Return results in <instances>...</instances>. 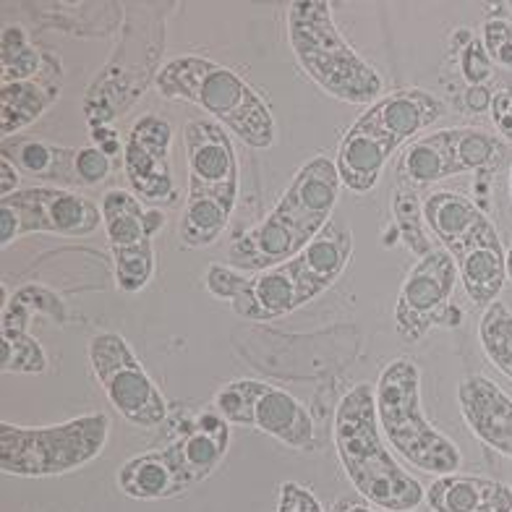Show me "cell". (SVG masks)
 Listing matches in <instances>:
<instances>
[{"label": "cell", "mask_w": 512, "mask_h": 512, "mask_svg": "<svg viewBox=\"0 0 512 512\" xmlns=\"http://www.w3.org/2000/svg\"><path fill=\"white\" fill-rule=\"evenodd\" d=\"M335 160L317 155L298 170L270 215L233 238L228 264L241 272H264L290 262L332 220L340 199Z\"/></svg>", "instance_id": "obj_1"}, {"label": "cell", "mask_w": 512, "mask_h": 512, "mask_svg": "<svg viewBox=\"0 0 512 512\" xmlns=\"http://www.w3.org/2000/svg\"><path fill=\"white\" fill-rule=\"evenodd\" d=\"M332 439L345 476L366 502L387 512H411L426 499L424 486L395 463L384 445L371 384H356L337 403Z\"/></svg>", "instance_id": "obj_2"}, {"label": "cell", "mask_w": 512, "mask_h": 512, "mask_svg": "<svg viewBox=\"0 0 512 512\" xmlns=\"http://www.w3.org/2000/svg\"><path fill=\"white\" fill-rule=\"evenodd\" d=\"M353 254V236L330 220L314 241L290 262L264 272H243L230 309L249 322H272L319 298L340 280Z\"/></svg>", "instance_id": "obj_3"}, {"label": "cell", "mask_w": 512, "mask_h": 512, "mask_svg": "<svg viewBox=\"0 0 512 512\" xmlns=\"http://www.w3.org/2000/svg\"><path fill=\"white\" fill-rule=\"evenodd\" d=\"M155 87L165 100L191 102L215 115L246 147L270 149L275 144L277 126L267 100L223 63L202 55L173 58L157 71Z\"/></svg>", "instance_id": "obj_4"}, {"label": "cell", "mask_w": 512, "mask_h": 512, "mask_svg": "<svg viewBox=\"0 0 512 512\" xmlns=\"http://www.w3.org/2000/svg\"><path fill=\"white\" fill-rule=\"evenodd\" d=\"M285 21L298 66L324 95L348 105H374L382 97L384 79L345 40L327 0H293Z\"/></svg>", "instance_id": "obj_5"}, {"label": "cell", "mask_w": 512, "mask_h": 512, "mask_svg": "<svg viewBox=\"0 0 512 512\" xmlns=\"http://www.w3.org/2000/svg\"><path fill=\"white\" fill-rule=\"evenodd\" d=\"M377 421L384 439L418 471L450 476L463 465V452L426 418L421 405V369L413 358H395L374 384Z\"/></svg>", "instance_id": "obj_6"}, {"label": "cell", "mask_w": 512, "mask_h": 512, "mask_svg": "<svg viewBox=\"0 0 512 512\" xmlns=\"http://www.w3.org/2000/svg\"><path fill=\"white\" fill-rule=\"evenodd\" d=\"M108 413H87L53 426L0 424V468L21 479H48L79 471L108 445Z\"/></svg>", "instance_id": "obj_7"}, {"label": "cell", "mask_w": 512, "mask_h": 512, "mask_svg": "<svg viewBox=\"0 0 512 512\" xmlns=\"http://www.w3.org/2000/svg\"><path fill=\"white\" fill-rule=\"evenodd\" d=\"M507 157V142L484 128H442L434 134L418 136L400 157L398 176L411 189L432 186L463 173L499 168Z\"/></svg>", "instance_id": "obj_8"}, {"label": "cell", "mask_w": 512, "mask_h": 512, "mask_svg": "<svg viewBox=\"0 0 512 512\" xmlns=\"http://www.w3.org/2000/svg\"><path fill=\"white\" fill-rule=\"evenodd\" d=\"M89 366L110 405L139 429H155L168 416L165 395L149 377L134 348L118 332H97L89 340Z\"/></svg>", "instance_id": "obj_9"}, {"label": "cell", "mask_w": 512, "mask_h": 512, "mask_svg": "<svg viewBox=\"0 0 512 512\" xmlns=\"http://www.w3.org/2000/svg\"><path fill=\"white\" fill-rule=\"evenodd\" d=\"M230 426H254L293 450H314L317 432L301 400L275 384L236 379L220 387L212 403Z\"/></svg>", "instance_id": "obj_10"}, {"label": "cell", "mask_w": 512, "mask_h": 512, "mask_svg": "<svg viewBox=\"0 0 512 512\" xmlns=\"http://www.w3.org/2000/svg\"><path fill=\"white\" fill-rule=\"evenodd\" d=\"M460 283L458 262L447 249H434L421 256L405 277L395 304V332L405 343H418L434 327H460L463 309L452 304Z\"/></svg>", "instance_id": "obj_11"}, {"label": "cell", "mask_w": 512, "mask_h": 512, "mask_svg": "<svg viewBox=\"0 0 512 512\" xmlns=\"http://www.w3.org/2000/svg\"><path fill=\"white\" fill-rule=\"evenodd\" d=\"M102 225V209L87 196L61 186H34L0 202L3 249L29 233H58L66 238L92 236Z\"/></svg>", "instance_id": "obj_12"}, {"label": "cell", "mask_w": 512, "mask_h": 512, "mask_svg": "<svg viewBox=\"0 0 512 512\" xmlns=\"http://www.w3.org/2000/svg\"><path fill=\"white\" fill-rule=\"evenodd\" d=\"M183 144L189 168L186 196H209L236 209L241 173L228 128L217 121H189L183 128Z\"/></svg>", "instance_id": "obj_13"}, {"label": "cell", "mask_w": 512, "mask_h": 512, "mask_svg": "<svg viewBox=\"0 0 512 512\" xmlns=\"http://www.w3.org/2000/svg\"><path fill=\"white\" fill-rule=\"evenodd\" d=\"M173 126L160 115H142L123 142V173L142 202L173 204L178 199L173 165Z\"/></svg>", "instance_id": "obj_14"}, {"label": "cell", "mask_w": 512, "mask_h": 512, "mask_svg": "<svg viewBox=\"0 0 512 512\" xmlns=\"http://www.w3.org/2000/svg\"><path fill=\"white\" fill-rule=\"evenodd\" d=\"M34 314L66 322V304L42 285H24L14 296H3V356L6 374H42L48 369V353L29 332Z\"/></svg>", "instance_id": "obj_15"}, {"label": "cell", "mask_w": 512, "mask_h": 512, "mask_svg": "<svg viewBox=\"0 0 512 512\" xmlns=\"http://www.w3.org/2000/svg\"><path fill=\"white\" fill-rule=\"evenodd\" d=\"M465 426L489 450L512 460V398L486 374H471L458 387Z\"/></svg>", "instance_id": "obj_16"}, {"label": "cell", "mask_w": 512, "mask_h": 512, "mask_svg": "<svg viewBox=\"0 0 512 512\" xmlns=\"http://www.w3.org/2000/svg\"><path fill=\"white\" fill-rule=\"evenodd\" d=\"M424 223L429 233L442 243V249L450 251L455 259L476 243L499 236L484 209L458 191H434L426 196Z\"/></svg>", "instance_id": "obj_17"}, {"label": "cell", "mask_w": 512, "mask_h": 512, "mask_svg": "<svg viewBox=\"0 0 512 512\" xmlns=\"http://www.w3.org/2000/svg\"><path fill=\"white\" fill-rule=\"evenodd\" d=\"M230 447V424L215 408L199 413V416L186 424L181 437L173 445L165 447L168 458L176 465L186 489H194L202 484L217 465L223 463Z\"/></svg>", "instance_id": "obj_18"}, {"label": "cell", "mask_w": 512, "mask_h": 512, "mask_svg": "<svg viewBox=\"0 0 512 512\" xmlns=\"http://www.w3.org/2000/svg\"><path fill=\"white\" fill-rule=\"evenodd\" d=\"M445 110V100H439L437 95L421 87H408L379 97L374 105H369L358 115L356 123L405 144L408 139L434 126L445 115Z\"/></svg>", "instance_id": "obj_19"}, {"label": "cell", "mask_w": 512, "mask_h": 512, "mask_svg": "<svg viewBox=\"0 0 512 512\" xmlns=\"http://www.w3.org/2000/svg\"><path fill=\"white\" fill-rule=\"evenodd\" d=\"M61 87L63 66L61 58H55L53 53L48 58V66L34 79L3 84L0 87V134L3 139H11L14 134L24 131L45 110L53 108V102L61 97Z\"/></svg>", "instance_id": "obj_20"}, {"label": "cell", "mask_w": 512, "mask_h": 512, "mask_svg": "<svg viewBox=\"0 0 512 512\" xmlns=\"http://www.w3.org/2000/svg\"><path fill=\"white\" fill-rule=\"evenodd\" d=\"M398 147L400 142L390 136H382L371 128L353 123L337 144L335 168L340 183L353 194H369L379 183L392 152Z\"/></svg>", "instance_id": "obj_21"}, {"label": "cell", "mask_w": 512, "mask_h": 512, "mask_svg": "<svg viewBox=\"0 0 512 512\" xmlns=\"http://www.w3.org/2000/svg\"><path fill=\"white\" fill-rule=\"evenodd\" d=\"M432 512H512V486L484 476H437L426 489Z\"/></svg>", "instance_id": "obj_22"}, {"label": "cell", "mask_w": 512, "mask_h": 512, "mask_svg": "<svg viewBox=\"0 0 512 512\" xmlns=\"http://www.w3.org/2000/svg\"><path fill=\"white\" fill-rule=\"evenodd\" d=\"M115 481L126 497L139 499V502L173 499L189 492L165 450H149L126 460Z\"/></svg>", "instance_id": "obj_23"}, {"label": "cell", "mask_w": 512, "mask_h": 512, "mask_svg": "<svg viewBox=\"0 0 512 512\" xmlns=\"http://www.w3.org/2000/svg\"><path fill=\"white\" fill-rule=\"evenodd\" d=\"M76 155H79V149L58 147V144L42 142V139H24V136L3 139V157L14 162L21 173L58 183L61 189L81 186L79 173H76Z\"/></svg>", "instance_id": "obj_24"}, {"label": "cell", "mask_w": 512, "mask_h": 512, "mask_svg": "<svg viewBox=\"0 0 512 512\" xmlns=\"http://www.w3.org/2000/svg\"><path fill=\"white\" fill-rule=\"evenodd\" d=\"M458 275L465 293L476 306H489L499 301V293L507 283V251L502 249L499 236L486 238L460 254Z\"/></svg>", "instance_id": "obj_25"}, {"label": "cell", "mask_w": 512, "mask_h": 512, "mask_svg": "<svg viewBox=\"0 0 512 512\" xmlns=\"http://www.w3.org/2000/svg\"><path fill=\"white\" fill-rule=\"evenodd\" d=\"M102 228L108 233L110 251L131 249L144 241H152L147 233V209L142 207V199L134 191L110 189L100 199Z\"/></svg>", "instance_id": "obj_26"}, {"label": "cell", "mask_w": 512, "mask_h": 512, "mask_svg": "<svg viewBox=\"0 0 512 512\" xmlns=\"http://www.w3.org/2000/svg\"><path fill=\"white\" fill-rule=\"evenodd\" d=\"M233 215V207L209 199V196H186V207L181 217V243L186 249H204L220 241Z\"/></svg>", "instance_id": "obj_27"}, {"label": "cell", "mask_w": 512, "mask_h": 512, "mask_svg": "<svg viewBox=\"0 0 512 512\" xmlns=\"http://www.w3.org/2000/svg\"><path fill=\"white\" fill-rule=\"evenodd\" d=\"M0 50H3L0 53V79H3V84L34 79L37 74H42V68L48 66L50 58V53L40 50L29 40L27 29L19 27V24H8L3 29Z\"/></svg>", "instance_id": "obj_28"}, {"label": "cell", "mask_w": 512, "mask_h": 512, "mask_svg": "<svg viewBox=\"0 0 512 512\" xmlns=\"http://www.w3.org/2000/svg\"><path fill=\"white\" fill-rule=\"evenodd\" d=\"M479 343L489 364L497 366L512 382V309L494 301L479 319Z\"/></svg>", "instance_id": "obj_29"}, {"label": "cell", "mask_w": 512, "mask_h": 512, "mask_svg": "<svg viewBox=\"0 0 512 512\" xmlns=\"http://www.w3.org/2000/svg\"><path fill=\"white\" fill-rule=\"evenodd\" d=\"M392 212H395V225L400 230V238L413 254L426 256L429 251H434V246L429 243V233H426L429 228L424 223V202H418L416 191L411 186H398Z\"/></svg>", "instance_id": "obj_30"}, {"label": "cell", "mask_w": 512, "mask_h": 512, "mask_svg": "<svg viewBox=\"0 0 512 512\" xmlns=\"http://www.w3.org/2000/svg\"><path fill=\"white\" fill-rule=\"evenodd\" d=\"M115 285L123 293H139L155 275V243L144 241L131 249H115Z\"/></svg>", "instance_id": "obj_31"}, {"label": "cell", "mask_w": 512, "mask_h": 512, "mask_svg": "<svg viewBox=\"0 0 512 512\" xmlns=\"http://www.w3.org/2000/svg\"><path fill=\"white\" fill-rule=\"evenodd\" d=\"M458 50V68L463 79L468 81V87H486V81L492 79L497 66L486 53L484 42L476 40L471 34V29H465L463 45H455Z\"/></svg>", "instance_id": "obj_32"}, {"label": "cell", "mask_w": 512, "mask_h": 512, "mask_svg": "<svg viewBox=\"0 0 512 512\" xmlns=\"http://www.w3.org/2000/svg\"><path fill=\"white\" fill-rule=\"evenodd\" d=\"M481 42H484L494 66L512 71V21L502 19V16L486 19L484 29H481Z\"/></svg>", "instance_id": "obj_33"}, {"label": "cell", "mask_w": 512, "mask_h": 512, "mask_svg": "<svg viewBox=\"0 0 512 512\" xmlns=\"http://www.w3.org/2000/svg\"><path fill=\"white\" fill-rule=\"evenodd\" d=\"M113 162L100 147H81L76 155V173H79L81 186H100L110 176Z\"/></svg>", "instance_id": "obj_34"}, {"label": "cell", "mask_w": 512, "mask_h": 512, "mask_svg": "<svg viewBox=\"0 0 512 512\" xmlns=\"http://www.w3.org/2000/svg\"><path fill=\"white\" fill-rule=\"evenodd\" d=\"M277 512H324L319 505L317 494L311 492L309 486L296 484V481H285L280 484L277 492Z\"/></svg>", "instance_id": "obj_35"}, {"label": "cell", "mask_w": 512, "mask_h": 512, "mask_svg": "<svg viewBox=\"0 0 512 512\" xmlns=\"http://www.w3.org/2000/svg\"><path fill=\"white\" fill-rule=\"evenodd\" d=\"M492 123L497 128L499 139L512 142V89H502L492 100Z\"/></svg>", "instance_id": "obj_36"}, {"label": "cell", "mask_w": 512, "mask_h": 512, "mask_svg": "<svg viewBox=\"0 0 512 512\" xmlns=\"http://www.w3.org/2000/svg\"><path fill=\"white\" fill-rule=\"evenodd\" d=\"M0 176H3L0 178V196H3V199L19 191L21 170L16 168L14 162L8 160V157H3V160H0Z\"/></svg>", "instance_id": "obj_37"}, {"label": "cell", "mask_w": 512, "mask_h": 512, "mask_svg": "<svg viewBox=\"0 0 512 512\" xmlns=\"http://www.w3.org/2000/svg\"><path fill=\"white\" fill-rule=\"evenodd\" d=\"M144 223H147V233L152 238L165 228V212L162 209H147V217H144Z\"/></svg>", "instance_id": "obj_38"}, {"label": "cell", "mask_w": 512, "mask_h": 512, "mask_svg": "<svg viewBox=\"0 0 512 512\" xmlns=\"http://www.w3.org/2000/svg\"><path fill=\"white\" fill-rule=\"evenodd\" d=\"M502 8H507V14H512V0L510 3H502Z\"/></svg>", "instance_id": "obj_39"}, {"label": "cell", "mask_w": 512, "mask_h": 512, "mask_svg": "<svg viewBox=\"0 0 512 512\" xmlns=\"http://www.w3.org/2000/svg\"><path fill=\"white\" fill-rule=\"evenodd\" d=\"M510 199H512V165H510Z\"/></svg>", "instance_id": "obj_40"}, {"label": "cell", "mask_w": 512, "mask_h": 512, "mask_svg": "<svg viewBox=\"0 0 512 512\" xmlns=\"http://www.w3.org/2000/svg\"><path fill=\"white\" fill-rule=\"evenodd\" d=\"M377 512H387V510H379V507H377ZM411 512H416V510H411Z\"/></svg>", "instance_id": "obj_41"}]
</instances>
